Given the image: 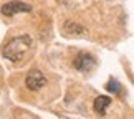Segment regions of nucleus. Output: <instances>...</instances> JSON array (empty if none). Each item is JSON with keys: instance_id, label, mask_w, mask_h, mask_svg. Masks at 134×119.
Segmentation results:
<instances>
[{"instance_id": "obj_2", "label": "nucleus", "mask_w": 134, "mask_h": 119, "mask_svg": "<svg viewBox=\"0 0 134 119\" xmlns=\"http://www.w3.org/2000/svg\"><path fill=\"white\" fill-rule=\"evenodd\" d=\"M0 12H2L3 17H13V15H17V13H28V12H32V5L25 3V2H17V0H13V2L3 3L2 8H0Z\"/></svg>"}, {"instance_id": "obj_6", "label": "nucleus", "mask_w": 134, "mask_h": 119, "mask_svg": "<svg viewBox=\"0 0 134 119\" xmlns=\"http://www.w3.org/2000/svg\"><path fill=\"white\" fill-rule=\"evenodd\" d=\"M63 30H65L66 35H85L86 33V30L81 25H78L76 22H71V20H66L65 22Z\"/></svg>"}, {"instance_id": "obj_4", "label": "nucleus", "mask_w": 134, "mask_h": 119, "mask_svg": "<svg viewBox=\"0 0 134 119\" xmlns=\"http://www.w3.org/2000/svg\"><path fill=\"white\" fill-rule=\"evenodd\" d=\"M96 66V60L93 58L90 53H80L75 58V68L78 71H83V73H88Z\"/></svg>"}, {"instance_id": "obj_3", "label": "nucleus", "mask_w": 134, "mask_h": 119, "mask_svg": "<svg viewBox=\"0 0 134 119\" xmlns=\"http://www.w3.org/2000/svg\"><path fill=\"white\" fill-rule=\"evenodd\" d=\"M25 84H27L28 89L38 91V89H42V88L46 84V78H45V75L40 70H32L27 75V78H25Z\"/></svg>"}, {"instance_id": "obj_7", "label": "nucleus", "mask_w": 134, "mask_h": 119, "mask_svg": "<svg viewBox=\"0 0 134 119\" xmlns=\"http://www.w3.org/2000/svg\"><path fill=\"white\" fill-rule=\"evenodd\" d=\"M106 89L109 93H113V94H119V93H121V84L114 78H111L109 81L106 83Z\"/></svg>"}, {"instance_id": "obj_5", "label": "nucleus", "mask_w": 134, "mask_h": 119, "mask_svg": "<svg viewBox=\"0 0 134 119\" xmlns=\"http://www.w3.org/2000/svg\"><path fill=\"white\" fill-rule=\"evenodd\" d=\"M109 104H111V98L109 96H98L94 99V111L99 116H104L106 114V107Z\"/></svg>"}, {"instance_id": "obj_1", "label": "nucleus", "mask_w": 134, "mask_h": 119, "mask_svg": "<svg viewBox=\"0 0 134 119\" xmlns=\"http://www.w3.org/2000/svg\"><path fill=\"white\" fill-rule=\"evenodd\" d=\"M30 48H32V38H30V35H18V37L10 38L3 45L2 55L8 61H20L25 58V55L28 53Z\"/></svg>"}]
</instances>
